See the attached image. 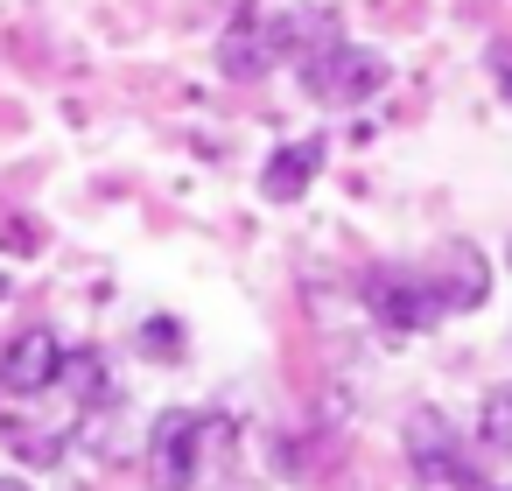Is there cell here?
I'll use <instances>...</instances> for the list:
<instances>
[{"label":"cell","instance_id":"cell-1","mask_svg":"<svg viewBox=\"0 0 512 491\" xmlns=\"http://www.w3.org/2000/svg\"><path fill=\"white\" fill-rule=\"evenodd\" d=\"M225 435H232L225 421L190 414V407H169V414L148 428V477H155V491H190V484L204 477L211 442H225Z\"/></svg>","mask_w":512,"mask_h":491},{"label":"cell","instance_id":"cell-2","mask_svg":"<svg viewBox=\"0 0 512 491\" xmlns=\"http://www.w3.org/2000/svg\"><path fill=\"white\" fill-rule=\"evenodd\" d=\"M295 71H302V92L316 106H365L386 85V57L365 50V43H344V36H330L323 50H309Z\"/></svg>","mask_w":512,"mask_h":491},{"label":"cell","instance_id":"cell-3","mask_svg":"<svg viewBox=\"0 0 512 491\" xmlns=\"http://www.w3.org/2000/svg\"><path fill=\"white\" fill-rule=\"evenodd\" d=\"M365 309L386 323V330H435L449 316V295L435 281V267H372L365 274Z\"/></svg>","mask_w":512,"mask_h":491},{"label":"cell","instance_id":"cell-4","mask_svg":"<svg viewBox=\"0 0 512 491\" xmlns=\"http://www.w3.org/2000/svg\"><path fill=\"white\" fill-rule=\"evenodd\" d=\"M64 344H57V330H22V337H8L0 344V386H8L15 400H43L57 379H64Z\"/></svg>","mask_w":512,"mask_h":491},{"label":"cell","instance_id":"cell-5","mask_svg":"<svg viewBox=\"0 0 512 491\" xmlns=\"http://www.w3.org/2000/svg\"><path fill=\"white\" fill-rule=\"evenodd\" d=\"M407 456H414V477H421V484L477 491L470 456H463V442H456V428H449L442 414H414V421H407Z\"/></svg>","mask_w":512,"mask_h":491},{"label":"cell","instance_id":"cell-6","mask_svg":"<svg viewBox=\"0 0 512 491\" xmlns=\"http://www.w3.org/2000/svg\"><path fill=\"white\" fill-rule=\"evenodd\" d=\"M281 64V43H274V15H260V8H246L225 36H218V71L225 78H260V71H274Z\"/></svg>","mask_w":512,"mask_h":491},{"label":"cell","instance_id":"cell-7","mask_svg":"<svg viewBox=\"0 0 512 491\" xmlns=\"http://www.w3.org/2000/svg\"><path fill=\"white\" fill-rule=\"evenodd\" d=\"M316 176H323V134L288 141V148L267 155V169H260V197H267V204H295Z\"/></svg>","mask_w":512,"mask_h":491},{"label":"cell","instance_id":"cell-8","mask_svg":"<svg viewBox=\"0 0 512 491\" xmlns=\"http://www.w3.org/2000/svg\"><path fill=\"white\" fill-rule=\"evenodd\" d=\"M435 281H442V295H449V316H456V309H477V302L491 295V260H484L477 246H442Z\"/></svg>","mask_w":512,"mask_h":491},{"label":"cell","instance_id":"cell-9","mask_svg":"<svg viewBox=\"0 0 512 491\" xmlns=\"http://www.w3.org/2000/svg\"><path fill=\"white\" fill-rule=\"evenodd\" d=\"M477 442L491 456H512V386H491L484 407H477Z\"/></svg>","mask_w":512,"mask_h":491},{"label":"cell","instance_id":"cell-10","mask_svg":"<svg viewBox=\"0 0 512 491\" xmlns=\"http://www.w3.org/2000/svg\"><path fill=\"white\" fill-rule=\"evenodd\" d=\"M64 428H22V421H8V449L22 456V463H64Z\"/></svg>","mask_w":512,"mask_h":491},{"label":"cell","instance_id":"cell-11","mask_svg":"<svg viewBox=\"0 0 512 491\" xmlns=\"http://www.w3.org/2000/svg\"><path fill=\"white\" fill-rule=\"evenodd\" d=\"M141 351H148V358H183V330H176L169 316H148V323H141Z\"/></svg>","mask_w":512,"mask_h":491},{"label":"cell","instance_id":"cell-12","mask_svg":"<svg viewBox=\"0 0 512 491\" xmlns=\"http://www.w3.org/2000/svg\"><path fill=\"white\" fill-rule=\"evenodd\" d=\"M491 71H498V92L512 99V43H498V50H491Z\"/></svg>","mask_w":512,"mask_h":491},{"label":"cell","instance_id":"cell-13","mask_svg":"<svg viewBox=\"0 0 512 491\" xmlns=\"http://www.w3.org/2000/svg\"><path fill=\"white\" fill-rule=\"evenodd\" d=\"M0 491H29V484H22V477H0Z\"/></svg>","mask_w":512,"mask_h":491},{"label":"cell","instance_id":"cell-14","mask_svg":"<svg viewBox=\"0 0 512 491\" xmlns=\"http://www.w3.org/2000/svg\"><path fill=\"white\" fill-rule=\"evenodd\" d=\"M0 295H8V267H0Z\"/></svg>","mask_w":512,"mask_h":491}]
</instances>
